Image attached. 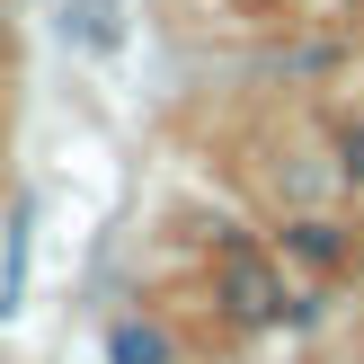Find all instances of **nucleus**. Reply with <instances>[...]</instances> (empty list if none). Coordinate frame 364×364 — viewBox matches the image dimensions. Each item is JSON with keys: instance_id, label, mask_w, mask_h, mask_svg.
Here are the masks:
<instances>
[{"instance_id": "f257e3e1", "label": "nucleus", "mask_w": 364, "mask_h": 364, "mask_svg": "<svg viewBox=\"0 0 364 364\" xmlns=\"http://www.w3.org/2000/svg\"><path fill=\"white\" fill-rule=\"evenodd\" d=\"M223 311L249 320V329H267V320L284 311V294H276V276H267L258 258H231V267H223Z\"/></svg>"}, {"instance_id": "f03ea898", "label": "nucleus", "mask_w": 364, "mask_h": 364, "mask_svg": "<svg viewBox=\"0 0 364 364\" xmlns=\"http://www.w3.org/2000/svg\"><path fill=\"white\" fill-rule=\"evenodd\" d=\"M63 36L80 53H116L124 45V18H116V0H63Z\"/></svg>"}, {"instance_id": "7ed1b4c3", "label": "nucleus", "mask_w": 364, "mask_h": 364, "mask_svg": "<svg viewBox=\"0 0 364 364\" xmlns=\"http://www.w3.org/2000/svg\"><path fill=\"white\" fill-rule=\"evenodd\" d=\"M107 364H178V347L151 320H116V329H107Z\"/></svg>"}, {"instance_id": "20e7f679", "label": "nucleus", "mask_w": 364, "mask_h": 364, "mask_svg": "<svg viewBox=\"0 0 364 364\" xmlns=\"http://www.w3.org/2000/svg\"><path fill=\"white\" fill-rule=\"evenodd\" d=\"M284 249H294V258H311V267H338V258H347V231L320 223V213H302V223H284Z\"/></svg>"}, {"instance_id": "39448f33", "label": "nucleus", "mask_w": 364, "mask_h": 364, "mask_svg": "<svg viewBox=\"0 0 364 364\" xmlns=\"http://www.w3.org/2000/svg\"><path fill=\"white\" fill-rule=\"evenodd\" d=\"M18 284H27V205H18L9 231H0V320L18 311Z\"/></svg>"}, {"instance_id": "423d86ee", "label": "nucleus", "mask_w": 364, "mask_h": 364, "mask_svg": "<svg viewBox=\"0 0 364 364\" xmlns=\"http://www.w3.org/2000/svg\"><path fill=\"white\" fill-rule=\"evenodd\" d=\"M338 160H347V178H364V124H347V142H338Z\"/></svg>"}]
</instances>
